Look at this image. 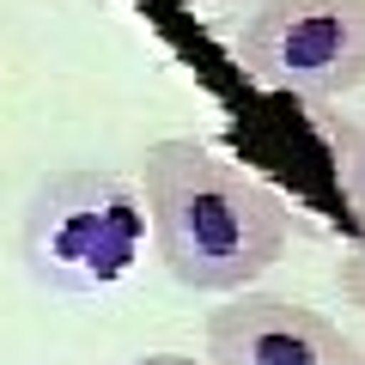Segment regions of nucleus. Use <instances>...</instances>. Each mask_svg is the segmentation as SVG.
Masks as SVG:
<instances>
[{
	"label": "nucleus",
	"instance_id": "obj_7",
	"mask_svg": "<svg viewBox=\"0 0 365 365\" xmlns=\"http://www.w3.org/2000/svg\"><path fill=\"white\" fill-rule=\"evenodd\" d=\"M134 365H201V359H189V353H146V359H134Z\"/></svg>",
	"mask_w": 365,
	"mask_h": 365
},
{
	"label": "nucleus",
	"instance_id": "obj_4",
	"mask_svg": "<svg viewBox=\"0 0 365 365\" xmlns=\"http://www.w3.org/2000/svg\"><path fill=\"white\" fill-rule=\"evenodd\" d=\"M213 365H365L359 341L311 304L280 292H232V304L207 317Z\"/></svg>",
	"mask_w": 365,
	"mask_h": 365
},
{
	"label": "nucleus",
	"instance_id": "obj_2",
	"mask_svg": "<svg viewBox=\"0 0 365 365\" xmlns=\"http://www.w3.org/2000/svg\"><path fill=\"white\" fill-rule=\"evenodd\" d=\"M146 213L116 170H55L31 189L19 256L37 287L61 299H98L134 268Z\"/></svg>",
	"mask_w": 365,
	"mask_h": 365
},
{
	"label": "nucleus",
	"instance_id": "obj_5",
	"mask_svg": "<svg viewBox=\"0 0 365 365\" xmlns=\"http://www.w3.org/2000/svg\"><path fill=\"white\" fill-rule=\"evenodd\" d=\"M341 292H347V304H359V311H365V220H359L353 250L341 256Z\"/></svg>",
	"mask_w": 365,
	"mask_h": 365
},
{
	"label": "nucleus",
	"instance_id": "obj_3",
	"mask_svg": "<svg viewBox=\"0 0 365 365\" xmlns=\"http://www.w3.org/2000/svg\"><path fill=\"white\" fill-rule=\"evenodd\" d=\"M237 67L274 98H347L365 86V0H262L237 37Z\"/></svg>",
	"mask_w": 365,
	"mask_h": 365
},
{
	"label": "nucleus",
	"instance_id": "obj_6",
	"mask_svg": "<svg viewBox=\"0 0 365 365\" xmlns=\"http://www.w3.org/2000/svg\"><path fill=\"white\" fill-rule=\"evenodd\" d=\"M347 195H353V207H359V220H365V140L353 146V158H347Z\"/></svg>",
	"mask_w": 365,
	"mask_h": 365
},
{
	"label": "nucleus",
	"instance_id": "obj_1",
	"mask_svg": "<svg viewBox=\"0 0 365 365\" xmlns=\"http://www.w3.org/2000/svg\"><path fill=\"white\" fill-rule=\"evenodd\" d=\"M153 250L189 292H250L292 244V207L201 140H153L140 170Z\"/></svg>",
	"mask_w": 365,
	"mask_h": 365
}]
</instances>
